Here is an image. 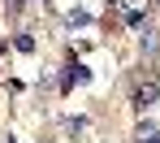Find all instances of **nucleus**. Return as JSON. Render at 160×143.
I'll return each mask as SVG.
<instances>
[{"instance_id":"f257e3e1","label":"nucleus","mask_w":160,"mask_h":143,"mask_svg":"<svg viewBox=\"0 0 160 143\" xmlns=\"http://www.w3.org/2000/svg\"><path fill=\"white\" fill-rule=\"evenodd\" d=\"M156 95H160V87H156V83H143L138 91H134V104H138V109H147V104H152Z\"/></svg>"},{"instance_id":"f03ea898","label":"nucleus","mask_w":160,"mask_h":143,"mask_svg":"<svg viewBox=\"0 0 160 143\" xmlns=\"http://www.w3.org/2000/svg\"><path fill=\"white\" fill-rule=\"evenodd\" d=\"M65 69H69V74H65V91H69L74 83H87V78H91V74H87V65H65Z\"/></svg>"},{"instance_id":"7ed1b4c3","label":"nucleus","mask_w":160,"mask_h":143,"mask_svg":"<svg viewBox=\"0 0 160 143\" xmlns=\"http://www.w3.org/2000/svg\"><path fill=\"white\" fill-rule=\"evenodd\" d=\"M138 143H160V130L156 126H143V130H138Z\"/></svg>"}]
</instances>
